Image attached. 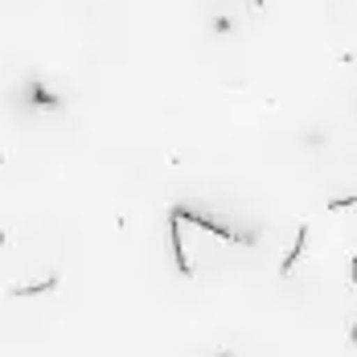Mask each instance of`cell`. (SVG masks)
Listing matches in <instances>:
<instances>
[{"label": "cell", "mask_w": 357, "mask_h": 357, "mask_svg": "<svg viewBox=\"0 0 357 357\" xmlns=\"http://www.w3.org/2000/svg\"><path fill=\"white\" fill-rule=\"evenodd\" d=\"M234 243L238 238L226 226H214V222L189 214V210H173V250H177V267L185 275H202L206 263H214Z\"/></svg>", "instance_id": "1"}, {"label": "cell", "mask_w": 357, "mask_h": 357, "mask_svg": "<svg viewBox=\"0 0 357 357\" xmlns=\"http://www.w3.org/2000/svg\"><path fill=\"white\" fill-rule=\"evenodd\" d=\"M0 247H4V230H0Z\"/></svg>", "instance_id": "2"}]
</instances>
